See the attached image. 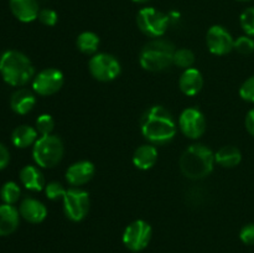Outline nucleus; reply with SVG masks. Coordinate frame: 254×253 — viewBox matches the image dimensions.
I'll list each match as a JSON object with an SVG mask.
<instances>
[{
    "label": "nucleus",
    "instance_id": "nucleus-22",
    "mask_svg": "<svg viewBox=\"0 0 254 253\" xmlns=\"http://www.w3.org/2000/svg\"><path fill=\"white\" fill-rule=\"evenodd\" d=\"M215 160L216 164H218L222 168L232 169L240 165V163L242 161V153L236 146L225 145L216 151Z\"/></svg>",
    "mask_w": 254,
    "mask_h": 253
},
{
    "label": "nucleus",
    "instance_id": "nucleus-13",
    "mask_svg": "<svg viewBox=\"0 0 254 253\" xmlns=\"http://www.w3.org/2000/svg\"><path fill=\"white\" fill-rule=\"evenodd\" d=\"M96 166L92 161L79 160L71 164L66 170V180L72 188H81L93 179Z\"/></svg>",
    "mask_w": 254,
    "mask_h": 253
},
{
    "label": "nucleus",
    "instance_id": "nucleus-16",
    "mask_svg": "<svg viewBox=\"0 0 254 253\" xmlns=\"http://www.w3.org/2000/svg\"><path fill=\"white\" fill-rule=\"evenodd\" d=\"M9 6L12 15L21 22H31L39 17L37 0H9Z\"/></svg>",
    "mask_w": 254,
    "mask_h": 253
},
{
    "label": "nucleus",
    "instance_id": "nucleus-3",
    "mask_svg": "<svg viewBox=\"0 0 254 253\" xmlns=\"http://www.w3.org/2000/svg\"><path fill=\"white\" fill-rule=\"evenodd\" d=\"M0 74L10 86L22 87L34 79L35 68L26 55L7 50L0 56Z\"/></svg>",
    "mask_w": 254,
    "mask_h": 253
},
{
    "label": "nucleus",
    "instance_id": "nucleus-33",
    "mask_svg": "<svg viewBox=\"0 0 254 253\" xmlns=\"http://www.w3.org/2000/svg\"><path fill=\"white\" fill-rule=\"evenodd\" d=\"M10 161V153L6 146L0 141V170L6 168Z\"/></svg>",
    "mask_w": 254,
    "mask_h": 253
},
{
    "label": "nucleus",
    "instance_id": "nucleus-1",
    "mask_svg": "<svg viewBox=\"0 0 254 253\" xmlns=\"http://www.w3.org/2000/svg\"><path fill=\"white\" fill-rule=\"evenodd\" d=\"M141 134L153 145H165L176 135L178 126L173 114L163 106L146 109L140 121Z\"/></svg>",
    "mask_w": 254,
    "mask_h": 253
},
{
    "label": "nucleus",
    "instance_id": "nucleus-10",
    "mask_svg": "<svg viewBox=\"0 0 254 253\" xmlns=\"http://www.w3.org/2000/svg\"><path fill=\"white\" fill-rule=\"evenodd\" d=\"M64 83V76L62 71L55 67H49L35 74L32 79V89L36 94L49 97L56 94Z\"/></svg>",
    "mask_w": 254,
    "mask_h": 253
},
{
    "label": "nucleus",
    "instance_id": "nucleus-31",
    "mask_svg": "<svg viewBox=\"0 0 254 253\" xmlns=\"http://www.w3.org/2000/svg\"><path fill=\"white\" fill-rule=\"evenodd\" d=\"M37 19L40 20L41 24L46 25V26H55L59 21V15L52 9H42L40 10Z\"/></svg>",
    "mask_w": 254,
    "mask_h": 253
},
{
    "label": "nucleus",
    "instance_id": "nucleus-17",
    "mask_svg": "<svg viewBox=\"0 0 254 253\" xmlns=\"http://www.w3.org/2000/svg\"><path fill=\"white\" fill-rule=\"evenodd\" d=\"M20 223V212L14 205H0V237L9 236L17 230Z\"/></svg>",
    "mask_w": 254,
    "mask_h": 253
},
{
    "label": "nucleus",
    "instance_id": "nucleus-36",
    "mask_svg": "<svg viewBox=\"0 0 254 253\" xmlns=\"http://www.w3.org/2000/svg\"><path fill=\"white\" fill-rule=\"evenodd\" d=\"M237 1H251V0H237Z\"/></svg>",
    "mask_w": 254,
    "mask_h": 253
},
{
    "label": "nucleus",
    "instance_id": "nucleus-7",
    "mask_svg": "<svg viewBox=\"0 0 254 253\" xmlns=\"http://www.w3.org/2000/svg\"><path fill=\"white\" fill-rule=\"evenodd\" d=\"M88 71L99 82H111L118 78L122 72L121 62L116 56L107 52H97L89 59Z\"/></svg>",
    "mask_w": 254,
    "mask_h": 253
},
{
    "label": "nucleus",
    "instance_id": "nucleus-14",
    "mask_svg": "<svg viewBox=\"0 0 254 253\" xmlns=\"http://www.w3.org/2000/svg\"><path fill=\"white\" fill-rule=\"evenodd\" d=\"M20 216L30 223H41L47 217V207L34 197H26L19 206Z\"/></svg>",
    "mask_w": 254,
    "mask_h": 253
},
{
    "label": "nucleus",
    "instance_id": "nucleus-23",
    "mask_svg": "<svg viewBox=\"0 0 254 253\" xmlns=\"http://www.w3.org/2000/svg\"><path fill=\"white\" fill-rule=\"evenodd\" d=\"M77 49L84 55H93L97 54L99 47V37L98 35L92 31H84L77 36L76 40Z\"/></svg>",
    "mask_w": 254,
    "mask_h": 253
},
{
    "label": "nucleus",
    "instance_id": "nucleus-34",
    "mask_svg": "<svg viewBox=\"0 0 254 253\" xmlns=\"http://www.w3.org/2000/svg\"><path fill=\"white\" fill-rule=\"evenodd\" d=\"M245 124L248 133H250L252 136H254V108L251 109V111L247 113V116H246Z\"/></svg>",
    "mask_w": 254,
    "mask_h": 253
},
{
    "label": "nucleus",
    "instance_id": "nucleus-29",
    "mask_svg": "<svg viewBox=\"0 0 254 253\" xmlns=\"http://www.w3.org/2000/svg\"><path fill=\"white\" fill-rule=\"evenodd\" d=\"M233 50L241 55H250L254 52V39L253 37L245 35V36H240L237 40H235V46Z\"/></svg>",
    "mask_w": 254,
    "mask_h": 253
},
{
    "label": "nucleus",
    "instance_id": "nucleus-24",
    "mask_svg": "<svg viewBox=\"0 0 254 253\" xmlns=\"http://www.w3.org/2000/svg\"><path fill=\"white\" fill-rule=\"evenodd\" d=\"M0 196H1V200L5 203H9V205H14L15 202H17L21 196V190H20L19 185L14 181H7L2 185L1 190H0Z\"/></svg>",
    "mask_w": 254,
    "mask_h": 253
},
{
    "label": "nucleus",
    "instance_id": "nucleus-27",
    "mask_svg": "<svg viewBox=\"0 0 254 253\" xmlns=\"http://www.w3.org/2000/svg\"><path fill=\"white\" fill-rule=\"evenodd\" d=\"M240 22L243 31L246 32V35L253 37L254 36V6L247 7V9L241 14Z\"/></svg>",
    "mask_w": 254,
    "mask_h": 253
},
{
    "label": "nucleus",
    "instance_id": "nucleus-4",
    "mask_svg": "<svg viewBox=\"0 0 254 253\" xmlns=\"http://www.w3.org/2000/svg\"><path fill=\"white\" fill-rule=\"evenodd\" d=\"M175 45L166 39H153L146 42L139 54V62L145 71L161 72L174 64Z\"/></svg>",
    "mask_w": 254,
    "mask_h": 253
},
{
    "label": "nucleus",
    "instance_id": "nucleus-19",
    "mask_svg": "<svg viewBox=\"0 0 254 253\" xmlns=\"http://www.w3.org/2000/svg\"><path fill=\"white\" fill-rule=\"evenodd\" d=\"M19 178L22 185L30 191L39 192V191L44 190L45 186H46L44 174H42V171L35 165L24 166V168L20 170Z\"/></svg>",
    "mask_w": 254,
    "mask_h": 253
},
{
    "label": "nucleus",
    "instance_id": "nucleus-28",
    "mask_svg": "<svg viewBox=\"0 0 254 253\" xmlns=\"http://www.w3.org/2000/svg\"><path fill=\"white\" fill-rule=\"evenodd\" d=\"M45 193H46L47 198L52 201H57L60 198H64V193H66L67 189L64 188L61 183H57V181H51V183L46 184L45 186Z\"/></svg>",
    "mask_w": 254,
    "mask_h": 253
},
{
    "label": "nucleus",
    "instance_id": "nucleus-21",
    "mask_svg": "<svg viewBox=\"0 0 254 253\" xmlns=\"http://www.w3.org/2000/svg\"><path fill=\"white\" fill-rule=\"evenodd\" d=\"M37 139H39V133H37L36 128L27 126V124L16 126L11 134L12 144L19 149H25L34 145Z\"/></svg>",
    "mask_w": 254,
    "mask_h": 253
},
{
    "label": "nucleus",
    "instance_id": "nucleus-35",
    "mask_svg": "<svg viewBox=\"0 0 254 253\" xmlns=\"http://www.w3.org/2000/svg\"><path fill=\"white\" fill-rule=\"evenodd\" d=\"M134 2H138V4H144V2H148L150 1V0H133Z\"/></svg>",
    "mask_w": 254,
    "mask_h": 253
},
{
    "label": "nucleus",
    "instance_id": "nucleus-12",
    "mask_svg": "<svg viewBox=\"0 0 254 253\" xmlns=\"http://www.w3.org/2000/svg\"><path fill=\"white\" fill-rule=\"evenodd\" d=\"M206 44L211 54L216 56H225L233 50L235 39L226 27L213 25L206 34Z\"/></svg>",
    "mask_w": 254,
    "mask_h": 253
},
{
    "label": "nucleus",
    "instance_id": "nucleus-25",
    "mask_svg": "<svg viewBox=\"0 0 254 253\" xmlns=\"http://www.w3.org/2000/svg\"><path fill=\"white\" fill-rule=\"evenodd\" d=\"M196 61L195 54L190 49H179L174 55V64L183 69L191 68Z\"/></svg>",
    "mask_w": 254,
    "mask_h": 253
},
{
    "label": "nucleus",
    "instance_id": "nucleus-20",
    "mask_svg": "<svg viewBox=\"0 0 254 253\" xmlns=\"http://www.w3.org/2000/svg\"><path fill=\"white\" fill-rule=\"evenodd\" d=\"M36 104V97L31 91L26 88H20L11 94L10 107L16 114H27L34 109Z\"/></svg>",
    "mask_w": 254,
    "mask_h": 253
},
{
    "label": "nucleus",
    "instance_id": "nucleus-18",
    "mask_svg": "<svg viewBox=\"0 0 254 253\" xmlns=\"http://www.w3.org/2000/svg\"><path fill=\"white\" fill-rule=\"evenodd\" d=\"M158 149L153 144H143L133 154V164L139 170H149L158 161Z\"/></svg>",
    "mask_w": 254,
    "mask_h": 253
},
{
    "label": "nucleus",
    "instance_id": "nucleus-2",
    "mask_svg": "<svg viewBox=\"0 0 254 253\" xmlns=\"http://www.w3.org/2000/svg\"><path fill=\"white\" fill-rule=\"evenodd\" d=\"M215 153L207 145L201 143L188 146L180 156L181 173L191 180H202L207 178L215 168Z\"/></svg>",
    "mask_w": 254,
    "mask_h": 253
},
{
    "label": "nucleus",
    "instance_id": "nucleus-26",
    "mask_svg": "<svg viewBox=\"0 0 254 253\" xmlns=\"http://www.w3.org/2000/svg\"><path fill=\"white\" fill-rule=\"evenodd\" d=\"M35 128H36L37 133L40 135H50V134H52L55 129V121L51 114L44 113L39 116V118L36 119V123H35Z\"/></svg>",
    "mask_w": 254,
    "mask_h": 253
},
{
    "label": "nucleus",
    "instance_id": "nucleus-8",
    "mask_svg": "<svg viewBox=\"0 0 254 253\" xmlns=\"http://www.w3.org/2000/svg\"><path fill=\"white\" fill-rule=\"evenodd\" d=\"M64 216L72 222H81L88 215L91 207L89 193L79 188L67 189L64 198Z\"/></svg>",
    "mask_w": 254,
    "mask_h": 253
},
{
    "label": "nucleus",
    "instance_id": "nucleus-32",
    "mask_svg": "<svg viewBox=\"0 0 254 253\" xmlns=\"http://www.w3.org/2000/svg\"><path fill=\"white\" fill-rule=\"evenodd\" d=\"M240 238L245 245H254V223H248L243 226L240 232Z\"/></svg>",
    "mask_w": 254,
    "mask_h": 253
},
{
    "label": "nucleus",
    "instance_id": "nucleus-11",
    "mask_svg": "<svg viewBox=\"0 0 254 253\" xmlns=\"http://www.w3.org/2000/svg\"><path fill=\"white\" fill-rule=\"evenodd\" d=\"M206 118L202 112L195 107H190L181 112L179 117V129L189 139H200L205 134Z\"/></svg>",
    "mask_w": 254,
    "mask_h": 253
},
{
    "label": "nucleus",
    "instance_id": "nucleus-30",
    "mask_svg": "<svg viewBox=\"0 0 254 253\" xmlns=\"http://www.w3.org/2000/svg\"><path fill=\"white\" fill-rule=\"evenodd\" d=\"M240 96L243 101L254 103V76L246 79L240 88Z\"/></svg>",
    "mask_w": 254,
    "mask_h": 253
},
{
    "label": "nucleus",
    "instance_id": "nucleus-9",
    "mask_svg": "<svg viewBox=\"0 0 254 253\" xmlns=\"http://www.w3.org/2000/svg\"><path fill=\"white\" fill-rule=\"evenodd\" d=\"M151 236H153L151 226L144 220H135L127 226L122 240L129 251L140 252L148 247Z\"/></svg>",
    "mask_w": 254,
    "mask_h": 253
},
{
    "label": "nucleus",
    "instance_id": "nucleus-15",
    "mask_svg": "<svg viewBox=\"0 0 254 253\" xmlns=\"http://www.w3.org/2000/svg\"><path fill=\"white\" fill-rule=\"evenodd\" d=\"M179 87L185 96L192 97L200 93L203 87V76L200 69L195 67L184 69L179 78Z\"/></svg>",
    "mask_w": 254,
    "mask_h": 253
},
{
    "label": "nucleus",
    "instance_id": "nucleus-5",
    "mask_svg": "<svg viewBox=\"0 0 254 253\" xmlns=\"http://www.w3.org/2000/svg\"><path fill=\"white\" fill-rule=\"evenodd\" d=\"M64 155V145L59 135H41L32 146V158L39 168L52 169L61 163Z\"/></svg>",
    "mask_w": 254,
    "mask_h": 253
},
{
    "label": "nucleus",
    "instance_id": "nucleus-6",
    "mask_svg": "<svg viewBox=\"0 0 254 253\" xmlns=\"http://www.w3.org/2000/svg\"><path fill=\"white\" fill-rule=\"evenodd\" d=\"M136 24L144 35L159 39L168 31L170 16L155 7H143L136 15Z\"/></svg>",
    "mask_w": 254,
    "mask_h": 253
}]
</instances>
